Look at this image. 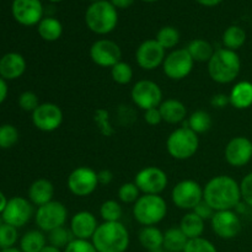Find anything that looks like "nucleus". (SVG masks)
<instances>
[{"mask_svg": "<svg viewBox=\"0 0 252 252\" xmlns=\"http://www.w3.org/2000/svg\"><path fill=\"white\" fill-rule=\"evenodd\" d=\"M159 252H167V251H165V250H161V251H159Z\"/></svg>", "mask_w": 252, "mask_h": 252, "instance_id": "nucleus-58", "label": "nucleus"}, {"mask_svg": "<svg viewBox=\"0 0 252 252\" xmlns=\"http://www.w3.org/2000/svg\"><path fill=\"white\" fill-rule=\"evenodd\" d=\"M111 78L118 85H127L133 79V68L126 62H118L111 68Z\"/></svg>", "mask_w": 252, "mask_h": 252, "instance_id": "nucleus-36", "label": "nucleus"}, {"mask_svg": "<svg viewBox=\"0 0 252 252\" xmlns=\"http://www.w3.org/2000/svg\"><path fill=\"white\" fill-rule=\"evenodd\" d=\"M4 223V221H2V219H1V217H0V225H1V224Z\"/></svg>", "mask_w": 252, "mask_h": 252, "instance_id": "nucleus-56", "label": "nucleus"}, {"mask_svg": "<svg viewBox=\"0 0 252 252\" xmlns=\"http://www.w3.org/2000/svg\"><path fill=\"white\" fill-rule=\"evenodd\" d=\"M32 123L41 132H54L63 123V111L53 102L39 103L32 112Z\"/></svg>", "mask_w": 252, "mask_h": 252, "instance_id": "nucleus-14", "label": "nucleus"}, {"mask_svg": "<svg viewBox=\"0 0 252 252\" xmlns=\"http://www.w3.org/2000/svg\"><path fill=\"white\" fill-rule=\"evenodd\" d=\"M11 12L20 25L34 26L43 19V5L41 0H14Z\"/></svg>", "mask_w": 252, "mask_h": 252, "instance_id": "nucleus-18", "label": "nucleus"}, {"mask_svg": "<svg viewBox=\"0 0 252 252\" xmlns=\"http://www.w3.org/2000/svg\"><path fill=\"white\" fill-rule=\"evenodd\" d=\"M240 189L243 201L252 208V172L246 175V176L241 180Z\"/></svg>", "mask_w": 252, "mask_h": 252, "instance_id": "nucleus-43", "label": "nucleus"}, {"mask_svg": "<svg viewBox=\"0 0 252 252\" xmlns=\"http://www.w3.org/2000/svg\"><path fill=\"white\" fill-rule=\"evenodd\" d=\"M97 180H98V185H102V186H106V185H110L113 180V174L112 171L107 169L100 170L97 172Z\"/></svg>", "mask_w": 252, "mask_h": 252, "instance_id": "nucleus-47", "label": "nucleus"}, {"mask_svg": "<svg viewBox=\"0 0 252 252\" xmlns=\"http://www.w3.org/2000/svg\"><path fill=\"white\" fill-rule=\"evenodd\" d=\"M189 239L186 238L179 226H172L164 233V246L162 250L167 252H184Z\"/></svg>", "mask_w": 252, "mask_h": 252, "instance_id": "nucleus-29", "label": "nucleus"}, {"mask_svg": "<svg viewBox=\"0 0 252 252\" xmlns=\"http://www.w3.org/2000/svg\"><path fill=\"white\" fill-rule=\"evenodd\" d=\"M187 51H189V56L192 57V59L198 63H208L209 59L212 58V56L214 54V48L208 41L203 38H194L187 46Z\"/></svg>", "mask_w": 252, "mask_h": 252, "instance_id": "nucleus-28", "label": "nucleus"}, {"mask_svg": "<svg viewBox=\"0 0 252 252\" xmlns=\"http://www.w3.org/2000/svg\"><path fill=\"white\" fill-rule=\"evenodd\" d=\"M98 225L100 224L97 223L95 214L88 211H80L71 217L69 229H70L74 239L91 240Z\"/></svg>", "mask_w": 252, "mask_h": 252, "instance_id": "nucleus-20", "label": "nucleus"}, {"mask_svg": "<svg viewBox=\"0 0 252 252\" xmlns=\"http://www.w3.org/2000/svg\"><path fill=\"white\" fill-rule=\"evenodd\" d=\"M172 203L182 211H193L203 201V187L194 180H182L171 191Z\"/></svg>", "mask_w": 252, "mask_h": 252, "instance_id": "nucleus-8", "label": "nucleus"}, {"mask_svg": "<svg viewBox=\"0 0 252 252\" xmlns=\"http://www.w3.org/2000/svg\"><path fill=\"white\" fill-rule=\"evenodd\" d=\"M74 240V236L71 234L70 229H66L65 226H61L48 233V243L49 245L64 250L69 245L70 241Z\"/></svg>", "mask_w": 252, "mask_h": 252, "instance_id": "nucleus-35", "label": "nucleus"}, {"mask_svg": "<svg viewBox=\"0 0 252 252\" xmlns=\"http://www.w3.org/2000/svg\"><path fill=\"white\" fill-rule=\"evenodd\" d=\"M203 199L216 212L233 211L243 199L240 184L228 175L213 177L203 187Z\"/></svg>", "mask_w": 252, "mask_h": 252, "instance_id": "nucleus-1", "label": "nucleus"}, {"mask_svg": "<svg viewBox=\"0 0 252 252\" xmlns=\"http://www.w3.org/2000/svg\"><path fill=\"white\" fill-rule=\"evenodd\" d=\"M140 197V191L134 182H126L118 189V199L122 203L134 204Z\"/></svg>", "mask_w": 252, "mask_h": 252, "instance_id": "nucleus-39", "label": "nucleus"}, {"mask_svg": "<svg viewBox=\"0 0 252 252\" xmlns=\"http://www.w3.org/2000/svg\"><path fill=\"white\" fill-rule=\"evenodd\" d=\"M54 186L49 180L38 179L31 184L29 189V201L33 206L41 207L53 201Z\"/></svg>", "mask_w": 252, "mask_h": 252, "instance_id": "nucleus-23", "label": "nucleus"}, {"mask_svg": "<svg viewBox=\"0 0 252 252\" xmlns=\"http://www.w3.org/2000/svg\"><path fill=\"white\" fill-rule=\"evenodd\" d=\"M166 57V49L162 48L157 39L142 42L135 51V61L143 70H155L162 65Z\"/></svg>", "mask_w": 252, "mask_h": 252, "instance_id": "nucleus-15", "label": "nucleus"}, {"mask_svg": "<svg viewBox=\"0 0 252 252\" xmlns=\"http://www.w3.org/2000/svg\"><path fill=\"white\" fill-rule=\"evenodd\" d=\"M26 61L24 56L16 52H10L0 58V76L4 80H16L26 71Z\"/></svg>", "mask_w": 252, "mask_h": 252, "instance_id": "nucleus-21", "label": "nucleus"}, {"mask_svg": "<svg viewBox=\"0 0 252 252\" xmlns=\"http://www.w3.org/2000/svg\"><path fill=\"white\" fill-rule=\"evenodd\" d=\"M90 58L101 68H112L121 62L122 51L115 41L107 38L97 39L90 47Z\"/></svg>", "mask_w": 252, "mask_h": 252, "instance_id": "nucleus-16", "label": "nucleus"}, {"mask_svg": "<svg viewBox=\"0 0 252 252\" xmlns=\"http://www.w3.org/2000/svg\"><path fill=\"white\" fill-rule=\"evenodd\" d=\"M37 32L44 41L54 42L61 38L62 33H63V26L56 17H43L37 25Z\"/></svg>", "mask_w": 252, "mask_h": 252, "instance_id": "nucleus-27", "label": "nucleus"}, {"mask_svg": "<svg viewBox=\"0 0 252 252\" xmlns=\"http://www.w3.org/2000/svg\"><path fill=\"white\" fill-rule=\"evenodd\" d=\"M7 201H9V199L6 198V196L4 194V192L0 191V216H1V213L4 212L5 207H6V204H7Z\"/></svg>", "mask_w": 252, "mask_h": 252, "instance_id": "nucleus-51", "label": "nucleus"}, {"mask_svg": "<svg viewBox=\"0 0 252 252\" xmlns=\"http://www.w3.org/2000/svg\"><path fill=\"white\" fill-rule=\"evenodd\" d=\"M157 39L160 46L165 49H171L176 47L180 42L179 30L172 26H164L157 33Z\"/></svg>", "mask_w": 252, "mask_h": 252, "instance_id": "nucleus-33", "label": "nucleus"}, {"mask_svg": "<svg viewBox=\"0 0 252 252\" xmlns=\"http://www.w3.org/2000/svg\"><path fill=\"white\" fill-rule=\"evenodd\" d=\"M7 94H9V88H7V83L6 80L0 76V105L6 100Z\"/></svg>", "mask_w": 252, "mask_h": 252, "instance_id": "nucleus-48", "label": "nucleus"}, {"mask_svg": "<svg viewBox=\"0 0 252 252\" xmlns=\"http://www.w3.org/2000/svg\"><path fill=\"white\" fill-rule=\"evenodd\" d=\"M85 22L89 30L94 33H110L118 24L117 9L107 0L93 2L85 12Z\"/></svg>", "mask_w": 252, "mask_h": 252, "instance_id": "nucleus-4", "label": "nucleus"}, {"mask_svg": "<svg viewBox=\"0 0 252 252\" xmlns=\"http://www.w3.org/2000/svg\"><path fill=\"white\" fill-rule=\"evenodd\" d=\"M0 252H22L20 249L11 248V249H4V250H0Z\"/></svg>", "mask_w": 252, "mask_h": 252, "instance_id": "nucleus-53", "label": "nucleus"}, {"mask_svg": "<svg viewBox=\"0 0 252 252\" xmlns=\"http://www.w3.org/2000/svg\"><path fill=\"white\" fill-rule=\"evenodd\" d=\"M224 157L230 166L243 167L252 159V142L246 137H234L224 150Z\"/></svg>", "mask_w": 252, "mask_h": 252, "instance_id": "nucleus-19", "label": "nucleus"}, {"mask_svg": "<svg viewBox=\"0 0 252 252\" xmlns=\"http://www.w3.org/2000/svg\"><path fill=\"white\" fill-rule=\"evenodd\" d=\"M138 240L145 250L149 252H159L162 250V246H164V233L155 225L143 226L138 234Z\"/></svg>", "mask_w": 252, "mask_h": 252, "instance_id": "nucleus-24", "label": "nucleus"}, {"mask_svg": "<svg viewBox=\"0 0 252 252\" xmlns=\"http://www.w3.org/2000/svg\"><path fill=\"white\" fill-rule=\"evenodd\" d=\"M41 252H63L61 250V249H58V248H54V246H52V245H47L46 248L43 249V250H42Z\"/></svg>", "mask_w": 252, "mask_h": 252, "instance_id": "nucleus-52", "label": "nucleus"}, {"mask_svg": "<svg viewBox=\"0 0 252 252\" xmlns=\"http://www.w3.org/2000/svg\"><path fill=\"white\" fill-rule=\"evenodd\" d=\"M130 98L138 108L147 111L159 107L162 102V90L155 81L143 79L133 85L130 90Z\"/></svg>", "mask_w": 252, "mask_h": 252, "instance_id": "nucleus-9", "label": "nucleus"}, {"mask_svg": "<svg viewBox=\"0 0 252 252\" xmlns=\"http://www.w3.org/2000/svg\"><path fill=\"white\" fill-rule=\"evenodd\" d=\"M230 101H229V95H225V94H217L213 97L211 98V105L213 106L214 108H224L226 105H229Z\"/></svg>", "mask_w": 252, "mask_h": 252, "instance_id": "nucleus-46", "label": "nucleus"}, {"mask_svg": "<svg viewBox=\"0 0 252 252\" xmlns=\"http://www.w3.org/2000/svg\"><path fill=\"white\" fill-rule=\"evenodd\" d=\"M224 48L230 49V51H238L241 47L245 44L246 42V32L243 27L238 26V25H231L228 29L224 31L223 37Z\"/></svg>", "mask_w": 252, "mask_h": 252, "instance_id": "nucleus-31", "label": "nucleus"}, {"mask_svg": "<svg viewBox=\"0 0 252 252\" xmlns=\"http://www.w3.org/2000/svg\"><path fill=\"white\" fill-rule=\"evenodd\" d=\"M143 1H147V2H154V1H158V0H143Z\"/></svg>", "mask_w": 252, "mask_h": 252, "instance_id": "nucleus-54", "label": "nucleus"}, {"mask_svg": "<svg viewBox=\"0 0 252 252\" xmlns=\"http://www.w3.org/2000/svg\"><path fill=\"white\" fill-rule=\"evenodd\" d=\"M100 216L103 221H121L123 216L122 206L115 199H107L101 204Z\"/></svg>", "mask_w": 252, "mask_h": 252, "instance_id": "nucleus-34", "label": "nucleus"}, {"mask_svg": "<svg viewBox=\"0 0 252 252\" xmlns=\"http://www.w3.org/2000/svg\"><path fill=\"white\" fill-rule=\"evenodd\" d=\"M194 61L186 48H179L166 54L162 63L164 74L171 80H182L191 74Z\"/></svg>", "mask_w": 252, "mask_h": 252, "instance_id": "nucleus-10", "label": "nucleus"}, {"mask_svg": "<svg viewBox=\"0 0 252 252\" xmlns=\"http://www.w3.org/2000/svg\"><path fill=\"white\" fill-rule=\"evenodd\" d=\"M196 1L203 6H216V5L220 4L223 0H196Z\"/></svg>", "mask_w": 252, "mask_h": 252, "instance_id": "nucleus-50", "label": "nucleus"}, {"mask_svg": "<svg viewBox=\"0 0 252 252\" xmlns=\"http://www.w3.org/2000/svg\"><path fill=\"white\" fill-rule=\"evenodd\" d=\"M192 212H193V213H196L197 216H198L201 219H203L204 221L211 220V219L213 218L214 213H216V211H214V209L212 208V207L209 206V204L207 203L204 199L201 202V203L197 204Z\"/></svg>", "mask_w": 252, "mask_h": 252, "instance_id": "nucleus-44", "label": "nucleus"}, {"mask_svg": "<svg viewBox=\"0 0 252 252\" xmlns=\"http://www.w3.org/2000/svg\"><path fill=\"white\" fill-rule=\"evenodd\" d=\"M162 121L169 125H179L187 117V108L184 102L176 98H167L159 106Z\"/></svg>", "mask_w": 252, "mask_h": 252, "instance_id": "nucleus-22", "label": "nucleus"}, {"mask_svg": "<svg viewBox=\"0 0 252 252\" xmlns=\"http://www.w3.org/2000/svg\"><path fill=\"white\" fill-rule=\"evenodd\" d=\"M241 61L235 51L219 48L208 62V74L218 84H230L239 76Z\"/></svg>", "mask_w": 252, "mask_h": 252, "instance_id": "nucleus-3", "label": "nucleus"}, {"mask_svg": "<svg viewBox=\"0 0 252 252\" xmlns=\"http://www.w3.org/2000/svg\"><path fill=\"white\" fill-rule=\"evenodd\" d=\"M17 102H19V106L21 110L31 113L39 106L38 96H37L33 91H24V93L19 96V101H17Z\"/></svg>", "mask_w": 252, "mask_h": 252, "instance_id": "nucleus-41", "label": "nucleus"}, {"mask_svg": "<svg viewBox=\"0 0 252 252\" xmlns=\"http://www.w3.org/2000/svg\"><path fill=\"white\" fill-rule=\"evenodd\" d=\"M134 2V0H111V4L116 9H127Z\"/></svg>", "mask_w": 252, "mask_h": 252, "instance_id": "nucleus-49", "label": "nucleus"}, {"mask_svg": "<svg viewBox=\"0 0 252 252\" xmlns=\"http://www.w3.org/2000/svg\"><path fill=\"white\" fill-rule=\"evenodd\" d=\"M211 226L218 238L230 240L241 231V220L234 211H219L211 219Z\"/></svg>", "mask_w": 252, "mask_h": 252, "instance_id": "nucleus-17", "label": "nucleus"}, {"mask_svg": "<svg viewBox=\"0 0 252 252\" xmlns=\"http://www.w3.org/2000/svg\"><path fill=\"white\" fill-rule=\"evenodd\" d=\"M213 121H212V116L209 115L207 111L198 110L191 113L189 118H187L186 126L189 129L193 130L196 134H203V133L208 132L212 128Z\"/></svg>", "mask_w": 252, "mask_h": 252, "instance_id": "nucleus-32", "label": "nucleus"}, {"mask_svg": "<svg viewBox=\"0 0 252 252\" xmlns=\"http://www.w3.org/2000/svg\"><path fill=\"white\" fill-rule=\"evenodd\" d=\"M68 219V209L62 202L51 201L49 203L38 207L34 213V221L39 230L49 233L57 228L65 225Z\"/></svg>", "mask_w": 252, "mask_h": 252, "instance_id": "nucleus-7", "label": "nucleus"}, {"mask_svg": "<svg viewBox=\"0 0 252 252\" xmlns=\"http://www.w3.org/2000/svg\"><path fill=\"white\" fill-rule=\"evenodd\" d=\"M47 246V238L42 230H30L20 239L22 252H41Z\"/></svg>", "mask_w": 252, "mask_h": 252, "instance_id": "nucleus-30", "label": "nucleus"}, {"mask_svg": "<svg viewBox=\"0 0 252 252\" xmlns=\"http://www.w3.org/2000/svg\"><path fill=\"white\" fill-rule=\"evenodd\" d=\"M69 191L76 197H88L96 191L100 185L97 172L89 166H79L70 172L66 180Z\"/></svg>", "mask_w": 252, "mask_h": 252, "instance_id": "nucleus-11", "label": "nucleus"}, {"mask_svg": "<svg viewBox=\"0 0 252 252\" xmlns=\"http://www.w3.org/2000/svg\"><path fill=\"white\" fill-rule=\"evenodd\" d=\"M144 121L149 126H158L162 122L161 113H160L159 107L150 108V110L144 111Z\"/></svg>", "mask_w": 252, "mask_h": 252, "instance_id": "nucleus-45", "label": "nucleus"}, {"mask_svg": "<svg viewBox=\"0 0 252 252\" xmlns=\"http://www.w3.org/2000/svg\"><path fill=\"white\" fill-rule=\"evenodd\" d=\"M19 240V231L15 226L2 223L0 225V250L15 248Z\"/></svg>", "mask_w": 252, "mask_h": 252, "instance_id": "nucleus-38", "label": "nucleus"}, {"mask_svg": "<svg viewBox=\"0 0 252 252\" xmlns=\"http://www.w3.org/2000/svg\"><path fill=\"white\" fill-rule=\"evenodd\" d=\"M229 101L233 107L238 110H246L252 106V83L239 81L234 85L229 94Z\"/></svg>", "mask_w": 252, "mask_h": 252, "instance_id": "nucleus-25", "label": "nucleus"}, {"mask_svg": "<svg viewBox=\"0 0 252 252\" xmlns=\"http://www.w3.org/2000/svg\"><path fill=\"white\" fill-rule=\"evenodd\" d=\"M199 148L198 134L187 126L176 128L166 139V150L171 158L176 160L191 159Z\"/></svg>", "mask_w": 252, "mask_h": 252, "instance_id": "nucleus-6", "label": "nucleus"}, {"mask_svg": "<svg viewBox=\"0 0 252 252\" xmlns=\"http://www.w3.org/2000/svg\"><path fill=\"white\" fill-rule=\"evenodd\" d=\"M19 130L14 125L0 126V149H10L19 142Z\"/></svg>", "mask_w": 252, "mask_h": 252, "instance_id": "nucleus-37", "label": "nucleus"}, {"mask_svg": "<svg viewBox=\"0 0 252 252\" xmlns=\"http://www.w3.org/2000/svg\"><path fill=\"white\" fill-rule=\"evenodd\" d=\"M49 1H52V2H59V1H63V0H49Z\"/></svg>", "mask_w": 252, "mask_h": 252, "instance_id": "nucleus-55", "label": "nucleus"}, {"mask_svg": "<svg viewBox=\"0 0 252 252\" xmlns=\"http://www.w3.org/2000/svg\"><path fill=\"white\" fill-rule=\"evenodd\" d=\"M63 252H97L91 240H79L74 239L69 245L64 249Z\"/></svg>", "mask_w": 252, "mask_h": 252, "instance_id": "nucleus-42", "label": "nucleus"}, {"mask_svg": "<svg viewBox=\"0 0 252 252\" xmlns=\"http://www.w3.org/2000/svg\"><path fill=\"white\" fill-rule=\"evenodd\" d=\"M33 216V204L29 201V198L24 197H12L7 201L6 207L1 213V219L5 224L22 228L31 220Z\"/></svg>", "mask_w": 252, "mask_h": 252, "instance_id": "nucleus-13", "label": "nucleus"}, {"mask_svg": "<svg viewBox=\"0 0 252 252\" xmlns=\"http://www.w3.org/2000/svg\"><path fill=\"white\" fill-rule=\"evenodd\" d=\"M91 243L97 252H126L130 238L122 221H103L96 229Z\"/></svg>", "mask_w": 252, "mask_h": 252, "instance_id": "nucleus-2", "label": "nucleus"}, {"mask_svg": "<svg viewBox=\"0 0 252 252\" xmlns=\"http://www.w3.org/2000/svg\"><path fill=\"white\" fill-rule=\"evenodd\" d=\"M184 252H218V250L212 241L202 236L189 240Z\"/></svg>", "mask_w": 252, "mask_h": 252, "instance_id": "nucleus-40", "label": "nucleus"}, {"mask_svg": "<svg viewBox=\"0 0 252 252\" xmlns=\"http://www.w3.org/2000/svg\"><path fill=\"white\" fill-rule=\"evenodd\" d=\"M89 1H93V2H95V1H100V0H89Z\"/></svg>", "mask_w": 252, "mask_h": 252, "instance_id": "nucleus-57", "label": "nucleus"}, {"mask_svg": "<svg viewBox=\"0 0 252 252\" xmlns=\"http://www.w3.org/2000/svg\"><path fill=\"white\" fill-rule=\"evenodd\" d=\"M167 203L160 194H143L133 204V217L143 226H153L165 219Z\"/></svg>", "mask_w": 252, "mask_h": 252, "instance_id": "nucleus-5", "label": "nucleus"}, {"mask_svg": "<svg viewBox=\"0 0 252 252\" xmlns=\"http://www.w3.org/2000/svg\"><path fill=\"white\" fill-rule=\"evenodd\" d=\"M134 184L143 194H160L166 189L169 179L160 167L147 166L137 172Z\"/></svg>", "mask_w": 252, "mask_h": 252, "instance_id": "nucleus-12", "label": "nucleus"}, {"mask_svg": "<svg viewBox=\"0 0 252 252\" xmlns=\"http://www.w3.org/2000/svg\"><path fill=\"white\" fill-rule=\"evenodd\" d=\"M204 223L206 221L203 219L199 218L196 213L191 211L182 217L179 228L181 229L182 233L186 235L189 240H192V239L202 238L204 229H206V224Z\"/></svg>", "mask_w": 252, "mask_h": 252, "instance_id": "nucleus-26", "label": "nucleus"}]
</instances>
